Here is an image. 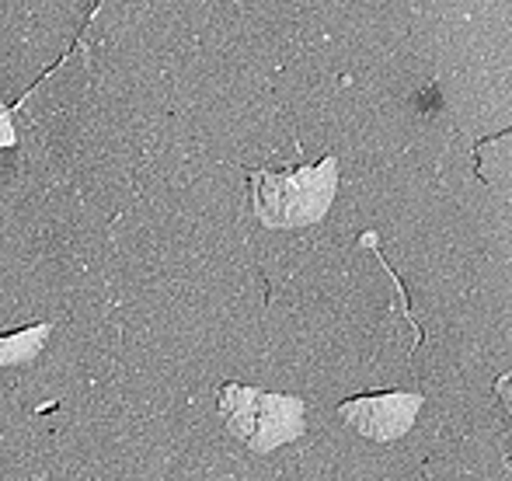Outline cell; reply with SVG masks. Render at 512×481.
<instances>
[{
  "instance_id": "1",
  "label": "cell",
  "mask_w": 512,
  "mask_h": 481,
  "mask_svg": "<svg viewBox=\"0 0 512 481\" xmlns=\"http://www.w3.org/2000/svg\"><path fill=\"white\" fill-rule=\"evenodd\" d=\"M338 192V161L324 157L314 168L255 171L248 182L251 213L265 231H304L328 217Z\"/></svg>"
},
{
  "instance_id": "2",
  "label": "cell",
  "mask_w": 512,
  "mask_h": 481,
  "mask_svg": "<svg viewBox=\"0 0 512 481\" xmlns=\"http://www.w3.org/2000/svg\"><path fill=\"white\" fill-rule=\"evenodd\" d=\"M216 415L223 429L251 454H272L304 436V401L297 394H276L227 380L216 391Z\"/></svg>"
},
{
  "instance_id": "3",
  "label": "cell",
  "mask_w": 512,
  "mask_h": 481,
  "mask_svg": "<svg viewBox=\"0 0 512 481\" xmlns=\"http://www.w3.org/2000/svg\"><path fill=\"white\" fill-rule=\"evenodd\" d=\"M425 398L415 391H387V394H363L338 405V419L359 436L377 443H391L415 426Z\"/></svg>"
},
{
  "instance_id": "4",
  "label": "cell",
  "mask_w": 512,
  "mask_h": 481,
  "mask_svg": "<svg viewBox=\"0 0 512 481\" xmlns=\"http://www.w3.org/2000/svg\"><path fill=\"white\" fill-rule=\"evenodd\" d=\"M408 39L415 46V56L432 67H460L467 60H478V35L467 18L457 14H429L411 11Z\"/></svg>"
},
{
  "instance_id": "5",
  "label": "cell",
  "mask_w": 512,
  "mask_h": 481,
  "mask_svg": "<svg viewBox=\"0 0 512 481\" xmlns=\"http://www.w3.org/2000/svg\"><path fill=\"white\" fill-rule=\"evenodd\" d=\"M53 321H39V325H21L11 332H0V370H21L46 349L49 335H53Z\"/></svg>"
},
{
  "instance_id": "6",
  "label": "cell",
  "mask_w": 512,
  "mask_h": 481,
  "mask_svg": "<svg viewBox=\"0 0 512 481\" xmlns=\"http://www.w3.org/2000/svg\"><path fill=\"white\" fill-rule=\"evenodd\" d=\"M474 0H411V11H429V14H457L464 18L471 11Z\"/></svg>"
},
{
  "instance_id": "7",
  "label": "cell",
  "mask_w": 512,
  "mask_h": 481,
  "mask_svg": "<svg viewBox=\"0 0 512 481\" xmlns=\"http://www.w3.org/2000/svg\"><path fill=\"white\" fill-rule=\"evenodd\" d=\"M495 394H499V401H502V408L512 415V370L509 373H502L499 380H495Z\"/></svg>"
},
{
  "instance_id": "8",
  "label": "cell",
  "mask_w": 512,
  "mask_h": 481,
  "mask_svg": "<svg viewBox=\"0 0 512 481\" xmlns=\"http://www.w3.org/2000/svg\"><path fill=\"white\" fill-rule=\"evenodd\" d=\"M0 112H4V102H0Z\"/></svg>"
}]
</instances>
